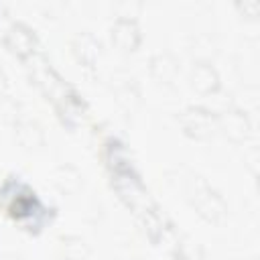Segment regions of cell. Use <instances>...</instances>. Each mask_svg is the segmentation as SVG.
<instances>
[{"mask_svg": "<svg viewBox=\"0 0 260 260\" xmlns=\"http://www.w3.org/2000/svg\"><path fill=\"white\" fill-rule=\"evenodd\" d=\"M181 124H183V130L187 136L191 138H207L213 130V124H215V118L211 116V112L207 108H201V106H191L183 112L181 116Z\"/></svg>", "mask_w": 260, "mask_h": 260, "instance_id": "7a4b0ae2", "label": "cell"}, {"mask_svg": "<svg viewBox=\"0 0 260 260\" xmlns=\"http://www.w3.org/2000/svg\"><path fill=\"white\" fill-rule=\"evenodd\" d=\"M112 43L124 53L134 51L140 45V28H138L136 20L118 18L112 26Z\"/></svg>", "mask_w": 260, "mask_h": 260, "instance_id": "3957f363", "label": "cell"}, {"mask_svg": "<svg viewBox=\"0 0 260 260\" xmlns=\"http://www.w3.org/2000/svg\"><path fill=\"white\" fill-rule=\"evenodd\" d=\"M0 207L14 223L35 236L41 234L55 215L20 177H8L0 185Z\"/></svg>", "mask_w": 260, "mask_h": 260, "instance_id": "6da1fadb", "label": "cell"}, {"mask_svg": "<svg viewBox=\"0 0 260 260\" xmlns=\"http://www.w3.org/2000/svg\"><path fill=\"white\" fill-rule=\"evenodd\" d=\"M193 85L201 91V93H211L219 87V81H217V73L213 71L211 65L207 63H201L193 69Z\"/></svg>", "mask_w": 260, "mask_h": 260, "instance_id": "277c9868", "label": "cell"}]
</instances>
